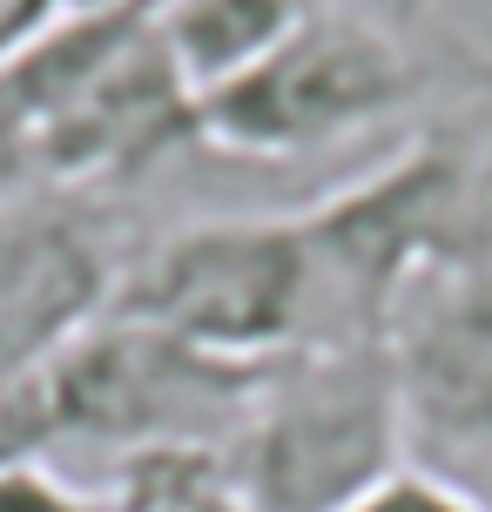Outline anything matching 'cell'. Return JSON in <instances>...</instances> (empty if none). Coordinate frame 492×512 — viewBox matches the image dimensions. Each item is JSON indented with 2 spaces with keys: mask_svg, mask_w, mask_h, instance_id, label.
<instances>
[{
  "mask_svg": "<svg viewBox=\"0 0 492 512\" xmlns=\"http://www.w3.org/2000/svg\"><path fill=\"white\" fill-rule=\"evenodd\" d=\"M317 256V337H385L398 290L439 270H492V54L466 48L398 149L304 203Z\"/></svg>",
  "mask_w": 492,
  "mask_h": 512,
  "instance_id": "cell-1",
  "label": "cell"
},
{
  "mask_svg": "<svg viewBox=\"0 0 492 512\" xmlns=\"http://www.w3.org/2000/svg\"><path fill=\"white\" fill-rule=\"evenodd\" d=\"M156 7L162 0L68 7L14 68H0L34 189L115 196L176 149L203 142V95L162 48Z\"/></svg>",
  "mask_w": 492,
  "mask_h": 512,
  "instance_id": "cell-2",
  "label": "cell"
},
{
  "mask_svg": "<svg viewBox=\"0 0 492 512\" xmlns=\"http://www.w3.org/2000/svg\"><path fill=\"white\" fill-rule=\"evenodd\" d=\"M459 41H405L364 21L351 7H317L311 21L284 34L257 68L203 95V142L250 162H290L364 128H391L418 115L459 75Z\"/></svg>",
  "mask_w": 492,
  "mask_h": 512,
  "instance_id": "cell-3",
  "label": "cell"
},
{
  "mask_svg": "<svg viewBox=\"0 0 492 512\" xmlns=\"http://www.w3.org/2000/svg\"><path fill=\"white\" fill-rule=\"evenodd\" d=\"M250 512H344L398 452V391L385 337H317L263 371L250 418L223 445Z\"/></svg>",
  "mask_w": 492,
  "mask_h": 512,
  "instance_id": "cell-4",
  "label": "cell"
},
{
  "mask_svg": "<svg viewBox=\"0 0 492 512\" xmlns=\"http://www.w3.org/2000/svg\"><path fill=\"white\" fill-rule=\"evenodd\" d=\"M115 317L243 364L317 344V256L304 209L290 216H203L142 243L115 290Z\"/></svg>",
  "mask_w": 492,
  "mask_h": 512,
  "instance_id": "cell-5",
  "label": "cell"
},
{
  "mask_svg": "<svg viewBox=\"0 0 492 512\" xmlns=\"http://www.w3.org/2000/svg\"><path fill=\"white\" fill-rule=\"evenodd\" d=\"M385 351L405 465L492 512V270L405 283Z\"/></svg>",
  "mask_w": 492,
  "mask_h": 512,
  "instance_id": "cell-6",
  "label": "cell"
},
{
  "mask_svg": "<svg viewBox=\"0 0 492 512\" xmlns=\"http://www.w3.org/2000/svg\"><path fill=\"white\" fill-rule=\"evenodd\" d=\"M317 7H331V0H162L156 27L182 81L196 95H209V88L236 81L243 68H257Z\"/></svg>",
  "mask_w": 492,
  "mask_h": 512,
  "instance_id": "cell-7",
  "label": "cell"
},
{
  "mask_svg": "<svg viewBox=\"0 0 492 512\" xmlns=\"http://www.w3.org/2000/svg\"><path fill=\"white\" fill-rule=\"evenodd\" d=\"M102 512H250L223 452H142L102 472Z\"/></svg>",
  "mask_w": 492,
  "mask_h": 512,
  "instance_id": "cell-8",
  "label": "cell"
},
{
  "mask_svg": "<svg viewBox=\"0 0 492 512\" xmlns=\"http://www.w3.org/2000/svg\"><path fill=\"white\" fill-rule=\"evenodd\" d=\"M0 512H102V499L48 459H0Z\"/></svg>",
  "mask_w": 492,
  "mask_h": 512,
  "instance_id": "cell-9",
  "label": "cell"
},
{
  "mask_svg": "<svg viewBox=\"0 0 492 512\" xmlns=\"http://www.w3.org/2000/svg\"><path fill=\"white\" fill-rule=\"evenodd\" d=\"M344 512H479V506L459 499L452 486H439V479L412 472V465H398V472H385L371 492H358Z\"/></svg>",
  "mask_w": 492,
  "mask_h": 512,
  "instance_id": "cell-10",
  "label": "cell"
},
{
  "mask_svg": "<svg viewBox=\"0 0 492 512\" xmlns=\"http://www.w3.org/2000/svg\"><path fill=\"white\" fill-rule=\"evenodd\" d=\"M61 14H68V0H0V68H14Z\"/></svg>",
  "mask_w": 492,
  "mask_h": 512,
  "instance_id": "cell-11",
  "label": "cell"
},
{
  "mask_svg": "<svg viewBox=\"0 0 492 512\" xmlns=\"http://www.w3.org/2000/svg\"><path fill=\"white\" fill-rule=\"evenodd\" d=\"M337 7H351V14H364V21L391 27V34H405V41H425L439 0H337Z\"/></svg>",
  "mask_w": 492,
  "mask_h": 512,
  "instance_id": "cell-12",
  "label": "cell"
},
{
  "mask_svg": "<svg viewBox=\"0 0 492 512\" xmlns=\"http://www.w3.org/2000/svg\"><path fill=\"white\" fill-rule=\"evenodd\" d=\"M34 196V189H27ZM27 196H0V283L14 270V256H21V236H27Z\"/></svg>",
  "mask_w": 492,
  "mask_h": 512,
  "instance_id": "cell-13",
  "label": "cell"
},
{
  "mask_svg": "<svg viewBox=\"0 0 492 512\" xmlns=\"http://www.w3.org/2000/svg\"><path fill=\"white\" fill-rule=\"evenodd\" d=\"M68 7H115V0H68Z\"/></svg>",
  "mask_w": 492,
  "mask_h": 512,
  "instance_id": "cell-14",
  "label": "cell"
}]
</instances>
